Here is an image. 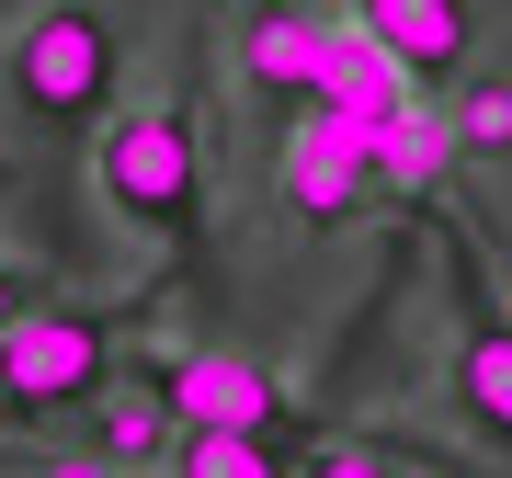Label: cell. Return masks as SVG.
Instances as JSON below:
<instances>
[{
  "instance_id": "obj_11",
  "label": "cell",
  "mask_w": 512,
  "mask_h": 478,
  "mask_svg": "<svg viewBox=\"0 0 512 478\" xmlns=\"http://www.w3.org/2000/svg\"><path fill=\"white\" fill-rule=\"evenodd\" d=\"M171 444H183V422H171L160 376H148V387H103V456H114V467H137V456H171Z\"/></svg>"
},
{
  "instance_id": "obj_9",
  "label": "cell",
  "mask_w": 512,
  "mask_h": 478,
  "mask_svg": "<svg viewBox=\"0 0 512 478\" xmlns=\"http://www.w3.org/2000/svg\"><path fill=\"white\" fill-rule=\"evenodd\" d=\"M353 23H365L410 80H456L467 46H478V0H353Z\"/></svg>"
},
{
  "instance_id": "obj_8",
  "label": "cell",
  "mask_w": 512,
  "mask_h": 478,
  "mask_svg": "<svg viewBox=\"0 0 512 478\" xmlns=\"http://www.w3.org/2000/svg\"><path fill=\"white\" fill-rule=\"evenodd\" d=\"M410 103H421V80H410L399 57H387V46L365 35V23L342 12V23H330V57H319V103H308V114H342V126H365V137H376V126H399Z\"/></svg>"
},
{
  "instance_id": "obj_6",
  "label": "cell",
  "mask_w": 512,
  "mask_h": 478,
  "mask_svg": "<svg viewBox=\"0 0 512 478\" xmlns=\"http://www.w3.org/2000/svg\"><path fill=\"white\" fill-rule=\"evenodd\" d=\"M160 399H171L183 433H274V422H285V387L262 376L251 353H228V342L171 353V365H160Z\"/></svg>"
},
{
  "instance_id": "obj_2",
  "label": "cell",
  "mask_w": 512,
  "mask_h": 478,
  "mask_svg": "<svg viewBox=\"0 0 512 478\" xmlns=\"http://www.w3.org/2000/svg\"><path fill=\"white\" fill-rule=\"evenodd\" d=\"M23 126H114V80H126V35L92 12V0H46L35 23L0 57Z\"/></svg>"
},
{
  "instance_id": "obj_15",
  "label": "cell",
  "mask_w": 512,
  "mask_h": 478,
  "mask_svg": "<svg viewBox=\"0 0 512 478\" xmlns=\"http://www.w3.org/2000/svg\"><path fill=\"white\" fill-rule=\"evenodd\" d=\"M23 308H35V285H23V274H0V331H12Z\"/></svg>"
},
{
  "instance_id": "obj_3",
  "label": "cell",
  "mask_w": 512,
  "mask_h": 478,
  "mask_svg": "<svg viewBox=\"0 0 512 478\" xmlns=\"http://www.w3.org/2000/svg\"><path fill=\"white\" fill-rule=\"evenodd\" d=\"M114 387V308H69V296H35V308L0 331V410L12 422H46V410H92Z\"/></svg>"
},
{
  "instance_id": "obj_17",
  "label": "cell",
  "mask_w": 512,
  "mask_h": 478,
  "mask_svg": "<svg viewBox=\"0 0 512 478\" xmlns=\"http://www.w3.org/2000/svg\"><path fill=\"white\" fill-rule=\"evenodd\" d=\"M46 478H103V467H46Z\"/></svg>"
},
{
  "instance_id": "obj_12",
  "label": "cell",
  "mask_w": 512,
  "mask_h": 478,
  "mask_svg": "<svg viewBox=\"0 0 512 478\" xmlns=\"http://www.w3.org/2000/svg\"><path fill=\"white\" fill-rule=\"evenodd\" d=\"M444 137H456V160L501 171V160H512V80H456V103H444Z\"/></svg>"
},
{
  "instance_id": "obj_7",
  "label": "cell",
  "mask_w": 512,
  "mask_h": 478,
  "mask_svg": "<svg viewBox=\"0 0 512 478\" xmlns=\"http://www.w3.org/2000/svg\"><path fill=\"white\" fill-rule=\"evenodd\" d=\"M319 57H330V12L319 0H262L251 23H239V80H251L262 103H319Z\"/></svg>"
},
{
  "instance_id": "obj_1",
  "label": "cell",
  "mask_w": 512,
  "mask_h": 478,
  "mask_svg": "<svg viewBox=\"0 0 512 478\" xmlns=\"http://www.w3.org/2000/svg\"><path fill=\"white\" fill-rule=\"evenodd\" d=\"M92 194H103L126 228L194 251V239H205V137H194V114H183V103L114 114V126L92 137Z\"/></svg>"
},
{
  "instance_id": "obj_14",
  "label": "cell",
  "mask_w": 512,
  "mask_h": 478,
  "mask_svg": "<svg viewBox=\"0 0 512 478\" xmlns=\"http://www.w3.org/2000/svg\"><path fill=\"white\" fill-rule=\"evenodd\" d=\"M296 478H421V467H399L387 444H308V456H296Z\"/></svg>"
},
{
  "instance_id": "obj_4",
  "label": "cell",
  "mask_w": 512,
  "mask_h": 478,
  "mask_svg": "<svg viewBox=\"0 0 512 478\" xmlns=\"http://www.w3.org/2000/svg\"><path fill=\"white\" fill-rule=\"evenodd\" d=\"M444 399L478 444L512 456V296L490 285V251L456 239V353H444Z\"/></svg>"
},
{
  "instance_id": "obj_5",
  "label": "cell",
  "mask_w": 512,
  "mask_h": 478,
  "mask_svg": "<svg viewBox=\"0 0 512 478\" xmlns=\"http://www.w3.org/2000/svg\"><path fill=\"white\" fill-rule=\"evenodd\" d=\"M274 194H285L296 228H353L376 205L365 126H342V114H296V126H285V160H274Z\"/></svg>"
},
{
  "instance_id": "obj_13",
  "label": "cell",
  "mask_w": 512,
  "mask_h": 478,
  "mask_svg": "<svg viewBox=\"0 0 512 478\" xmlns=\"http://www.w3.org/2000/svg\"><path fill=\"white\" fill-rule=\"evenodd\" d=\"M171 478H296V467L274 456V433H183Z\"/></svg>"
},
{
  "instance_id": "obj_16",
  "label": "cell",
  "mask_w": 512,
  "mask_h": 478,
  "mask_svg": "<svg viewBox=\"0 0 512 478\" xmlns=\"http://www.w3.org/2000/svg\"><path fill=\"white\" fill-rule=\"evenodd\" d=\"M478 251H490V262H501V296H512V239H478Z\"/></svg>"
},
{
  "instance_id": "obj_10",
  "label": "cell",
  "mask_w": 512,
  "mask_h": 478,
  "mask_svg": "<svg viewBox=\"0 0 512 478\" xmlns=\"http://www.w3.org/2000/svg\"><path fill=\"white\" fill-rule=\"evenodd\" d=\"M365 148H376V194H387V205H410V217H433V205H444L456 137H444V114H433V103H410L399 126H376Z\"/></svg>"
}]
</instances>
